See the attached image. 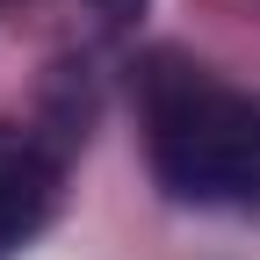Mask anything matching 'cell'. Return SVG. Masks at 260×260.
<instances>
[{
    "mask_svg": "<svg viewBox=\"0 0 260 260\" xmlns=\"http://www.w3.org/2000/svg\"><path fill=\"white\" fill-rule=\"evenodd\" d=\"M94 8H102L109 22H138V15H145V0H94Z\"/></svg>",
    "mask_w": 260,
    "mask_h": 260,
    "instance_id": "3",
    "label": "cell"
},
{
    "mask_svg": "<svg viewBox=\"0 0 260 260\" xmlns=\"http://www.w3.org/2000/svg\"><path fill=\"white\" fill-rule=\"evenodd\" d=\"M152 174L174 203H260V94L210 80L203 65H159L145 80Z\"/></svg>",
    "mask_w": 260,
    "mask_h": 260,
    "instance_id": "1",
    "label": "cell"
},
{
    "mask_svg": "<svg viewBox=\"0 0 260 260\" xmlns=\"http://www.w3.org/2000/svg\"><path fill=\"white\" fill-rule=\"evenodd\" d=\"M58 210V167L37 138L0 130V260H15Z\"/></svg>",
    "mask_w": 260,
    "mask_h": 260,
    "instance_id": "2",
    "label": "cell"
}]
</instances>
